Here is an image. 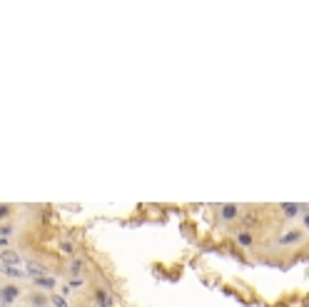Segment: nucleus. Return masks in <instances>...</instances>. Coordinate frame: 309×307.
Listing matches in <instances>:
<instances>
[{
  "mask_svg": "<svg viewBox=\"0 0 309 307\" xmlns=\"http://www.w3.org/2000/svg\"><path fill=\"white\" fill-rule=\"evenodd\" d=\"M20 295H23L20 285H15V282H3V285H0V307H15V302L20 300Z\"/></svg>",
  "mask_w": 309,
  "mask_h": 307,
  "instance_id": "nucleus-1",
  "label": "nucleus"
},
{
  "mask_svg": "<svg viewBox=\"0 0 309 307\" xmlns=\"http://www.w3.org/2000/svg\"><path fill=\"white\" fill-rule=\"evenodd\" d=\"M217 217H219L222 225H227V222H237V220L242 217V208H240L237 202H224V205L217 208Z\"/></svg>",
  "mask_w": 309,
  "mask_h": 307,
  "instance_id": "nucleus-2",
  "label": "nucleus"
},
{
  "mask_svg": "<svg viewBox=\"0 0 309 307\" xmlns=\"http://www.w3.org/2000/svg\"><path fill=\"white\" fill-rule=\"evenodd\" d=\"M0 262H3V265H13V267H18V265H25V260H23L20 250H15V247L0 250Z\"/></svg>",
  "mask_w": 309,
  "mask_h": 307,
  "instance_id": "nucleus-3",
  "label": "nucleus"
},
{
  "mask_svg": "<svg viewBox=\"0 0 309 307\" xmlns=\"http://www.w3.org/2000/svg\"><path fill=\"white\" fill-rule=\"evenodd\" d=\"M32 287H35L37 292H55V287H58V280H55L53 275L35 277V280H32Z\"/></svg>",
  "mask_w": 309,
  "mask_h": 307,
  "instance_id": "nucleus-4",
  "label": "nucleus"
},
{
  "mask_svg": "<svg viewBox=\"0 0 309 307\" xmlns=\"http://www.w3.org/2000/svg\"><path fill=\"white\" fill-rule=\"evenodd\" d=\"M93 300H95V305L97 307H115V297H112V292H110V290H105V287H95Z\"/></svg>",
  "mask_w": 309,
  "mask_h": 307,
  "instance_id": "nucleus-5",
  "label": "nucleus"
},
{
  "mask_svg": "<svg viewBox=\"0 0 309 307\" xmlns=\"http://www.w3.org/2000/svg\"><path fill=\"white\" fill-rule=\"evenodd\" d=\"M302 243V230H289L279 237V247H294Z\"/></svg>",
  "mask_w": 309,
  "mask_h": 307,
  "instance_id": "nucleus-6",
  "label": "nucleus"
},
{
  "mask_svg": "<svg viewBox=\"0 0 309 307\" xmlns=\"http://www.w3.org/2000/svg\"><path fill=\"white\" fill-rule=\"evenodd\" d=\"M83 267H85V260L83 257H72L67 262V277H80L83 275Z\"/></svg>",
  "mask_w": 309,
  "mask_h": 307,
  "instance_id": "nucleus-7",
  "label": "nucleus"
},
{
  "mask_svg": "<svg viewBox=\"0 0 309 307\" xmlns=\"http://www.w3.org/2000/svg\"><path fill=\"white\" fill-rule=\"evenodd\" d=\"M0 272H3V275H8V277H18V280H25V277H28L25 267L20 270V267H13V265H3V262H0Z\"/></svg>",
  "mask_w": 309,
  "mask_h": 307,
  "instance_id": "nucleus-8",
  "label": "nucleus"
},
{
  "mask_svg": "<svg viewBox=\"0 0 309 307\" xmlns=\"http://www.w3.org/2000/svg\"><path fill=\"white\" fill-rule=\"evenodd\" d=\"M235 243L240 247H252L254 245V235L249 230H242V232H235Z\"/></svg>",
  "mask_w": 309,
  "mask_h": 307,
  "instance_id": "nucleus-9",
  "label": "nucleus"
},
{
  "mask_svg": "<svg viewBox=\"0 0 309 307\" xmlns=\"http://www.w3.org/2000/svg\"><path fill=\"white\" fill-rule=\"evenodd\" d=\"M48 302H50V297H45V295H43V292H37V290H35L32 295H28V305L30 307H45Z\"/></svg>",
  "mask_w": 309,
  "mask_h": 307,
  "instance_id": "nucleus-10",
  "label": "nucleus"
},
{
  "mask_svg": "<svg viewBox=\"0 0 309 307\" xmlns=\"http://www.w3.org/2000/svg\"><path fill=\"white\" fill-rule=\"evenodd\" d=\"M304 210V205H292V202H282V213L287 217H294V215H299Z\"/></svg>",
  "mask_w": 309,
  "mask_h": 307,
  "instance_id": "nucleus-11",
  "label": "nucleus"
},
{
  "mask_svg": "<svg viewBox=\"0 0 309 307\" xmlns=\"http://www.w3.org/2000/svg\"><path fill=\"white\" fill-rule=\"evenodd\" d=\"M85 287V277H67V290H83Z\"/></svg>",
  "mask_w": 309,
  "mask_h": 307,
  "instance_id": "nucleus-12",
  "label": "nucleus"
},
{
  "mask_svg": "<svg viewBox=\"0 0 309 307\" xmlns=\"http://www.w3.org/2000/svg\"><path fill=\"white\" fill-rule=\"evenodd\" d=\"M50 305H53V307H70V302H67L62 295H55V292H50Z\"/></svg>",
  "mask_w": 309,
  "mask_h": 307,
  "instance_id": "nucleus-13",
  "label": "nucleus"
},
{
  "mask_svg": "<svg viewBox=\"0 0 309 307\" xmlns=\"http://www.w3.org/2000/svg\"><path fill=\"white\" fill-rule=\"evenodd\" d=\"M240 222H242L245 227H252V225H257V215H242Z\"/></svg>",
  "mask_w": 309,
  "mask_h": 307,
  "instance_id": "nucleus-14",
  "label": "nucleus"
},
{
  "mask_svg": "<svg viewBox=\"0 0 309 307\" xmlns=\"http://www.w3.org/2000/svg\"><path fill=\"white\" fill-rule=\"evenodd\" d=\"M5 215H10V205H0V220Z\"/></svg>",
  "mask_w": 309,
  "mask_h": 307,
  "instance_id": "nucleus-15",
  "label": "nucleus"
},
{
  "mask_svg": "<svg viewBox=\"0 0 309 307\" xmlns=\"http://www.w3.org/2000/svg\"><path fill=\"white\" fill-rule=\"evenodd\" d=\"M60 247L65 250V252H72V250H75V247L70 245V243H60Z\"/></svg>",
  "mask_w": 309,
  "mask_h": 307,
  "instance_id": "nucleus-16",
  "label": "nucleus"
},
{
  "mask_svg": "<svg viewBox=\"0 0 309 307\" xmlns=\"http://www.w3.org/2000/svg\"><path fill=\"white\" fill-rule=\"evenodd\" d=\"M302 225H304V230H309V213H304V217H302Z\"/></svg>",
  "mask_w": 309,
  "mask_h": 307,
  "instance_id": "nucleus-17",
  "label": "nucleus"
},
{
  "mask_svg": "<svg viewBox=\"0 0 309 307\" xmlns=\"http://www.w3.org/2000/svg\"><path fill=\"white\" fill-rule=\"evenodd\" d=\"M28 307H30V305H28Z\"/></svg>",
  "mask_w": 309,
  "mask_h": 307,
  "instance_id": "nucleus-18",
  "label": "nucleus"
}]
</instances>
